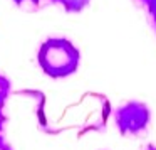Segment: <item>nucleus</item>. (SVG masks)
Wrapping results in <instances>:
<instances>
[{
  "mask_svg": "<svg viewBox=\"0 0 156 150\" xmlns=\"http://www.w3.org/2000/svg\"><path fill=\"white\" fill-rule=\"evenodd\" d=\"M37 62L49 78H67L77 71L81 52L69 39L49 37L39 47Z\"/></svg>",
  "mask_w": 156,
  "mask_h": 150,
  "instance_id": "f257e3e1",
  "label": "nucleus"
},
{
  "mask_svg": "<svg viewBox=\"0 0 156 150\" xmlns=\"http://www.w3.org/2000/svg\"><path fill=\"white\" fill-rule=\"evenodd\" d=\"M114 122L121 135H139L148 128L151 122V111L148 105L131 99L116 110Z\"/></svg>",
  "mask_w": 156,
  "mask_h": 150,
  "instance_id": "f03ea898",
  "label": "nucleus"
},
{
  "mask_svg": "<svg viewBox=\"0 0 156 150\" xmlns=\"http://www.w3.org/2000/svg\"><path fill=\"white\" fill-rule=\"evenodd\" d=\"M52 2L61 4L64 7V10L69 12V14H77V12L84 10L87 7V4L91 0H52Z\"/></svg>",
  "mask_w": 156,
  "mask_h": 150,
  "instance_id": "7ed1b4c3",
  "label": "nucleus"
},
{
  "mask_svg": "<svg viewBox=\"0 0 156 150\" xmlns=\"http://www.w3.org/2000/svg\"><path fill=\"white\" fill-rule=\"evenodd\" d=\"M10 89H12V83L7 76L0 74V108H4L5 101H7L9 95H10Z\"/></svg>",
  "mask_w": 156,
  "mask_h": 150,
  "instance_id": "20e7f679",
  "label": "nucleus"
},
{
  "mask_svg": "<svg viewBox=\"0 0 156 150\" xmlns=\"http://www.w3.org/2000/svg\"><path fill=\"white\" fill-rule=\"evenodd\" d=\"M139 7H144L146 12L149 14V17L156 15V0H134Z\"/></svg>",
  "mask_w": 156,
  "mask_h": 150,
  "instance_id": "39448f33",
  "label": "nucleus"
},
{
  "mask_svg": "<svg viewBox=\"0 0 156 150\" xmlns=\"http://www.w3.org/2000/svg\"><path fill=\"white\" fill-rule=\"evenodd\" d=\"M5 122H7V116L4 115V111H2V108H0V137H2V130H4Z\"/></svg>",
  "mask_w": 156,
  "mask_h": 150,
  "instance_id": "423d86ee",
  "label": "nucleus"
},
{
  "mask_svg": "<svg viewBox=\"0 0 156 150\" xmlns=\"http://www.w3.org/2000/svg\"><path fill=\"white\" fill-rule=\"evenodd\" d=\"M0 150H14V148L10 147V143H7L2 137H0Z\"/></svg>",
  "mask_w": 156,
  "mask_h": 150,
  "instance_id": "0eeeda50",
  "label": "nucleus"
},
{
  "mask_svg": "<svg viewBox=\"0 0 156 150\" xmlns=\"http://www.w3.org/2000/svg\"><path fill=\"white\" fill-rule=\"evenodd\" d=\"M14 2H15L17 5H24L25 2H30V4H35V5H37V4H41L42 0H14ZM51 2H52V0H51Z\"/></svg>",
  "mask_w": 156,
  "mask_h": 150,
  "instance_id": "6e6552de",
  "label": "nucleus"
},
{
  "mask_svg": "<svg viewBox=\"0 0 156 150\" xmlns=\"http://www.w3.org/2000/svg\"><path fill=\"white\" fill-rule=\"evenodd\" d=\"M143 150H156V145H153V143H149V145H146Z\"/></svg>",
  "mask_w": 156,
  "mask_h": 150,
  "instance_id": "1a4fd4ad",
  "label": "nucleus"
},
{
  "mask_svg": "<svg viewBox=\"0 0 156 150\" xmlns=\"http://www.w3.org/2000/svg\"><path fill=\"white\" fill-rule=\"evenodd\" d=\"M151 22H153V27H154V31H156V15H154V17H151Z\"/></svg>",
  "mask_w": 156,
  "mask_h": 150,
  "instance_id": "9d476101",
  "label": "nucleus"
}]
</instances>
